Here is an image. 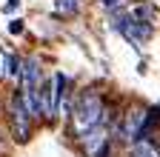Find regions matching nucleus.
Returning a JSON list of instances; mask_svg holds the SVG:
<instances>
[{"instance_id": "4", "label": "nucleus", "mask_w": 160, "mask_h": 157, "mask_svg": "<svg viewBox=\"0 0 160 157\" xmlns=\"http://www.w3.org/2000/svg\"><path fill=\"white\" fill-rule=\"evenodd\" d=\"M77 6H80L77 0H57V6H54V9H57V14H74Z\"/></svg>"}, {"instance_id": "2", "label": "nucleus", "mask_w": 160, "mask_h": 157, "mask_svg": "<svg viewBox=\"0 0 160 157\" xmlns=\"http://www.w3.org/2000/svg\"><path fill=\"white\" fill-rule=\"evenodd\" d=\"M32 120H34V117L29 114L23 97H20V91H17V94L12 97V129H14V140H20V143L29 140V134H32Z\"/></svg>"}, {"instance_id": "3", "label": "nucleus", "mask_w": 160, "mask_h": 157, "mask_svg": "<svg viewBox=\"0 0 160 157\" xmlns=\"http://www.w3.org/2000/svg\"><path fill=\"white\" fill-rule=\"evenodd\" d=\"M106 140H109V137H106V126H100V129H94L92 134H86L80 143H83V149H86L89 157H100V154H103V149H106Z\"/></svg>"}, {"instance_id": "6", "label": "nucleus", "mask_w": 160, "mask_h": 157, "mask_svg": "<svg viewBox=\"0 0 160 157\" xmlns=\"http://www.w3.org/2000/svg\"><path fill=\"white\" fill-rule=\"evenodd\" d=\"M9 29H12V32H14V34H17V32H20V29H23V26H20V20H12V26H9Z\"/></svg>"}, {"instance_id": "1", "label": "nucleus", "mask_w": 160, "mask_h": 157, "mask_svg": "<svg viewBox=\"0 0 160 157\" xmlns=\"http://www.w3.org/2000/svg\"><path fill=\"white\" fill-rule=\"evenodd\" d=\"M100 126H103V100L97 91H83L72 109V129L83 140L86 134H92Z\"/></svg>"}, {"instance_id": "5", "label": "nucleus", "mask_w": 160, "mask_h": 157, "mask_svg": "<svg viewBox=\"0 0 160 157\" xmlns=\"http://www.w3.org/2000/svg\"><path fill=\"white\" fill-rule=\"evenodd\" d=\"M9 60H12V54H9V52H3V46H0V77L9 74Z\"/></svg>"}]
</instances>
